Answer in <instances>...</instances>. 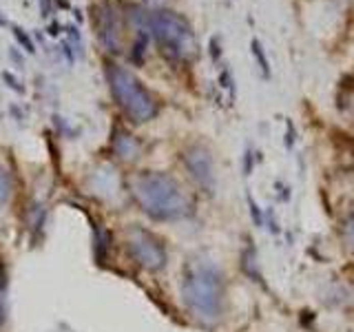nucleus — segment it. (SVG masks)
<instances>
[{
  "label": "nucleus",
  "mask_w": 354,
  "mask_h": 332,
  "mask_svg": "<svg viewBox=\"0 0 354 332\" xmlns=\"http://www.w3.org/2000/svg\"><path fill=\"white\" fill-rule=\"evenodd\" d=\"M93 20H96L98 38L104 44L106 51H120V40H122V25L115 7L111 5H98L93 9Z\"/></svg>",
  "instance_id": "nucleus-7"
},
{
  "label": "nucleus",
  "mask_w": 354,
  "mask_h": 332,
  "mask_svg": "<svg viewBox=\"0 0 354 332\" xmlns=\"http://www.w3.org/2000/svg\"><path fill=\"white\" fill-rule=\"evenodd\" d=\"M126 250L146 270H162L166 266V248L162 239L142 226H131L126 230Z\"/></svg>",
  "instance_id": "nucleus-5"
},
{
  "label": "nucleus",
  "mask_w": 354,
  "mask_h": 332,
  "mask_svg": "<svg viewBox=\"0 0 354 332\" xmlns=\"http://www.w3.org/2000/svg\"><path fill=\"white\" fill-rule=\"evenodd\" d=\"M184 164L186 171L191 173V177L202 186L206 193H213L217 186V175H215V162H213L210 151L202 144H193L184 153Z\"/></svg>",
  "instance_id": "nucleus-6"
},
{
  "label": "nucleus",
  "mask_w": 354,
  "mask_h": 332,
  "mask_svg": "<svg viewBox=\"0 0 354 332\" xmlns=\"http://www.w3.org/2000/svg\"><path fill=\"white\" fill-rule=\"evenodd\" d=\"M131 18L137 27H142V31L149 29L157 42L175 58L184 56V51L193 44L188 22L173 11H133Z\"/></svg>",
  "instance_id": "nucleus-4"
},
{
  "label": "nucleus",
  "mask_w": 354,
  "mask_h": 332,
  "mask_svg": "<svg viewBox=\"0 0 354 332\" xmlns=\"http://www.w3.org/2000/svg\"><path fill=\"white\" fill-rule=\"evenodd\" d=\"M0 312H3V301H0Z\"/></svg>",
  "instance_id": "nucleus-27"
},
{
  "label": "nucleus",
  "mask_w": 354,
  "mask_h": 332,
  "mask_svg": "<svg viewBox=\"0 0 354 332\" xmlns=\"http://www.w3.org/2000/svg\"><path fill=\"white\" fill-rule=\"evenodd\" d=\"M341 242L350 252H354V212L341 222Z\"/></svg>",
  "instance_id": "nucleus-10"
},
{
  "label": "nucleus",
  "mask_w": 354,
  "mask_h": 332,
  "mask_svg": "<svg viewBox=\"0 0 354 332\" xmlns=\"http://www.w3.org/2000/svg\"><path fill=\"white\" fill-rule=\"evenodd\" d=\"M248 206H250V217H252V224L257 226V228H262L266 226V217H264V210L259 208V204L255 202V197L248 193Z\"/></svg>",
  "instance_id": "nucleus-14"
},
{
  "label": "nucleus",
  "mask_w": 354,
  "mask_h": 332,
  "mask_svg": "<svg viewBox=\"0 0 354 332\" xmlns=\"http://www.w3.org/2000/svg\"><path fill=\"white\" fill-rule=\"evenodd\" d=\"M62 31H64V27H62V25H60V22H58V20H51L49 29H46V33H49V36H51V38H58V36H60V33H62Z\"/></svg>",
  "instance_id": "nucleus-20"
},
{
  "label": "nucleus",
  "mask_w": 354,
  "mask_h": 332,
  "mask_svg": "<svg viewBox=\"0 0 354 332\" xmlns=\"http://www.w3.org/2000/svg\"><path fill=\"white\" fill-rule=\"evenodd\" d=\"M210 56L213 60H219V56H222V49H219V38H210Z\"/></svg>",
  "instance_id": "nucleus-21"
},
{
  "label": "nucleus",
  "mask_w": 354,
  "mask_h": 332,
  "mask_svg": "<svg viewBox=\"0 0 354 332\" xmlns=\"http://www.w3.org/2000/svg\"><path fill=\"white\" fill-rule=\"evenodd\" d=\"M11 197V177L5 166H0V204L9 202Z\"/></svg>",
  "instance_id": "nucleus-13"
},
{
  "label": "nucleus",
  "mask_w": 354,
  "mask_h": 332,
  "mask_svg": "<svg viewBox=\"0 0 354 332\" xmlns=\"http://www.w3.org/2000/svg\"><path fill=\"white\" fill-rule=\"evenodd\" d=\"M7 25V18H3V16H0V27H5Z\"/></svg>",
  "instance_id": "nucleus-26"
},
{
  "label": "nucleus",
  "mask_w": 354,
  "mask_h": 332,
  "mask_svg": "<svg viewBox=\"0 0 354 332\" xmlns=\"http://www.w3.org/2000/svg\"><path fill=\"white\" fill-rule=\"evenodd\" d=\"M106 78H109V86L117 100V104L122 106V111L133 122L137 124L149 122V120L157 115V102L131 71H126L117 64H109Z\"/></svg>",
  "instance_id": "nucleus-3"
},
{
  "label": "nucleus",
  "mask_w": 354,
  "mask_h": 332,
  "mask_svg": "<svg viewBox=\"0 0 354 332\" xmlns=\"http://www.w3.org/2000/svg\"><path fill=\"white\" fill-rule=\"evenodd\" d=\"M133 197L146 215L159 222H177L193 212L182 186L164 173H139L133 179Z\"/></svg>",
  "instance_id": "nucleus-2"
},
{
  "label": "nucleus",
  "mask_w": 354,
  "mask_h": 332,
  "mask_svg": "<svg viewBox=\"0 0 354 332\" xmlns=\"http://www.w3.org/2000/svg\"><path fill=\"white\" fill-rule=\"evenodd\" d=\"M255 162H262V153H255L252 149H246L244 153V175H250L255 169Z\"/></svg>",
  "instance_id": "nucleus-16"
},
{
  "label": "nucleus",
  "mask_w": 354,
  "mask_h": 332,
  "mask_svg": "<svg viewBox=\"0 0 354 332\" xmlns=\"http://www.w3.org/2000/svg\"><path fill=\"white\" fill-rule=\"evenodd\" d=\"M3 80H5V84H9V89L18 91V93H25V86L18 82V78L13 76L11 71H3Z\"/></svg>",
  "instance_id": "nucleus-17"
},
{
  "label": "nucleus",
  "mask_w": 354,
  "mask_h": 332,
  "mask_svg": "<svg viewBox=\"0 0 354 332\" xmlns=\"http://www.w3.org/2000/svg\"><path fill=\"white\" fill-rule=\"evenodd\" d=\"M242 268L246 270V275L252 277V281H262V275L257 272V252L252 244L242 252Z\"/></svg>",
  "instance_id": "nucleus-9"
},
{
  "label": "nucleus",
  "mask_w": 354,
  "mask_h": 332,
  "mask_svg": "<svg viewBox=\"0 0 354 332\" xmlns=\"http://www.w3.org/2000/svg\"><path fill=\"white\" fill-rule=\"evenodd\" d=\"M146 42H149V38H146V31H139L135 44H133V53H131V58L135 60V62H142V56H144V51H146Z\"/></svg>",
  "instance_id": "nucleus-15"
},
{
  "label": "nucleus",
  "mask_w": 354,
  "mask_h": 332,
  "mask_svg": "<svg viewBox=\"0 0 354 332\" xmlns=\"http://www.w3.org/2000/svg\"><path fill=\"white\" fill-rule=\"evenodd\" d=\"M222 86H226V89H230V96L235 98V84H232V80H230V73H228V71H224V73H222Z\"/></svg>",
  "instance_id": "nucleus-22"
},
{
  "label": "nucleus",
  "mask_w": 354,
  "mask_h": 332,
  "mask_svg": "<svg viewBox=\"0 0 354 332\" xmlns=\"http://www.w3.org/2000/svg\"><path fill=\"white\" fill-rule=\"evenodd\" d=\"M268 224H270V230L272 232H279V226L275 224V219H272V210L268 208Z\"/></svg>",
  "instance_id": "nucleus-24"
},
{
  "label": "nucleus",
  "mask_w": 354,
  "mask_h": 332,
  "mask_svg": "<svg viewBox=\"0 0 354 332\" xmlns=\"http://www.w3.org/2000/svg\"><path fill=\"white\" fill-rule=\"evenodd\" d=\"M252 53H255L257 62H259V66H262V73H264V78H270V62H268V58H266V53H264V46L259 44V40H252Z\"/></svg>",
  "instance_id": "nucleus-12"
},
{
  "label": "nucleus",
  "mask_w": 354,
  "mask_h": 332,
  "mask_svg": "<svg viewBox=\"0 0 354 332\" xmlns=\"http://www.w3.org/2000/svg\"><path fill=\"white\" fill-rule=\"evenodd\" d=\"M113 151L122 159H135L139 155V142L131 133L115 131V135H113Z\"/></svg>",
  "instance_id": "nucleus-8"
},
{
  "label": "nucleus",
  "mask_w": 354,
  "mask_h": 332,
  "mask_svg": "<svg viewBox=\"0 0 354 332\" xmlns=\"http://www.w3.org/2000/svg\"><path fill=\"white\" fill-rule=\"evenodd\" d=\"M9 56H11V60H13V62H18L20 66H22V56H20V53H18L16 49H11V51H9Z\"/></svg>",
  "instance_id": "nucleus-23"
},
{
  "label": "nucleus",
  "mask_w": 354,
  "mask_h": 332,
  "mask_svg": "<svg viewBox=\"0 0 354 332\" xmlns=\"http://www.w3.org/2000/svg\"><path fill=\"white\" fill-rule=\"evenodd\" d=\"M58 7H62V9H69V0H56Z\"/></svg>",
  "instance_id": "nucleus-25"
},
{
  "label": "nucleus",
  "mask_w": 354,
  "mask_h": 332,
  "mask_svg": "<svg viewBox=\"0 0 354 332\" xmlns=\"http://www.w3.org/2000/svg\"><path fill=\"white\" fill-rule=\"evenodd\" d=\"M286 146H288V149H292V144H295V137H297V131H295V126H292V120H288V122H286Z\"/></svg>",
  "instance_id": "nucleus-18"
},
{
  "label": "nucleus",
  "mask_w": 354,
  "mask_h": 332,
  "mask_svg": "<svg viewBox=\"0 0 354 332\" xmlns=\"http://www.w3.org/2000/svg\"><path fill=\"white\" fill-rule=\"evenodd\" d=\"M53 13V0H40V16L49 18Z\"/></svg>",
  "instance_id": "nucleus-19"
},
{
  "label": "nucleus",
  "mask_w": 354,
  "mask_h": 332,
  "mask_svg": "<svg viewBox=\"0 0 354 332\" xmlns=\"http://www.w3.org/2000/svg\"><path fill=\"white\" fill-rule=\"evenodd\" d=\"M182 299L191 315L202 323H215L224 310V275L210 259L195 257L186 264Z\"/></svg>",
  "instance_id": "nucleus-1"
},
{
  "label": "nucleus",
  "mask_w": 354,
  "mask_h": 332,
  "mask_svg": "<svg viewBox=\"0 0 354 332\" xmlns=\"http://www.w3.org/2000/svg\"><path fill=\"white\" fill-rule=\"evenodd\" d=\"M11 29H13V38L18 40V44L22 46V49H25L27 53H36V44H33V40L29 38V33H27V31L22 29V27L13 25Z\"/></svg>",
  "instance_id": "nucleus-11"
}]
</instances>
